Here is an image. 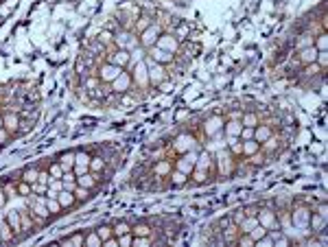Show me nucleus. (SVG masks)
Wrapping results in <instances>:
<instances>
[{"mask_svg":"<svg viewBox=\"0 0 328 247\" xmlns=\"http://www.w3.org/2000/svg\"><path fill=\"white\" fill-rule=\"evenodd\" d=\"M256 219H259L261 226L267 228V230L278 228V217H276V210H273L271 206H261V210H259V214H256Z\"/></svg>","mask_w":328,"mask_h":247,"instance_id":"39448f33","label":"nucleus"},{"mask_svg":"<svg viewBox=\"0 0 328 247\" xmlns=\"http://www.w3.org/2000/svg\"><path fill=\"white\" fill-rule=\"evenodd\" d=\"M57 202L61 206V210H75V208H79V202L75 199V195L70 190H61L57 192Z\"/></svg>","mask_w":328,"mask_h":247,"instance_id":"9d476101","label":"nucleus"},{"mask_svg":"<svg viewBox=\"0 0 328 247\" xmlns=\"http://www.w3.org/2000/svg\"><path fill=\"white\" fill-rule=\"evenodd\" d=\"M313 210H315L317 214H322V217H326V219H328V208H326V204H324V202H319L317 206L313 204Z\"/></svg>","mask_w":328,"mask_h":247,"instance_id":"c03bdc74","label":"nucleus"},{"mask_svg":"<svg viewBox=\"0 0 328 247\" xmlns=\"http://www.w3.org/2000/svg\"><path fill=\"white\" fill-rule=\"evenodd\" d=\"M112 230H114V236L129 234V232H131V221H127V219H116V221H112Z\"/></svg>","mask_w":328,"mask_h":247,"instance_id":"412c9836","label":"nucleus"},{"mask_svg":"<svg viewBox=\"0 0 328 247\" xmlns=\"http://www.w3.org/2000/svg\"><path fill=\"white\" fill-rule=\"evenodd\" d=\"M55 160L61 164V171L68 173V171H73V166H75V151L70 149V151H61L55 156Z\"/></svg>","mask_w":328,"mask_h":247,"instance_id":"2eb2a0df","label":"nucleus"},{"mask_svg":"<svg viewBox=\"0 0 328 247\" xmlns=\"http://www.w3.org/2000/svg\"><path fill=\"white\" fill-rule=\"evenodd\" d=\"M256 226H259V219H256V217H245L243 221H241L239 223V232H243V234H249V230H254Z\"/></svg>","mask_w":328,"mask_h":247,"instance_id":"c85d7f7f","label":"nucleus"},{"mask_svg":"<svg viewBox=\"0 0 328 247\" xmlns=\"http://www.w3.org/2000/svg\"><path fill=\"white\" fill-rule=\"evenodd\" d=\"M46 208H49V212H51V217H59V214H64V210H61V206L57 202V197H46Z\"/></svg>","mask_w":328,"mask_h":247,"instance_id":"bb28decb","label":"nucleus"},{"mask_svg":"<svg viewBox=\"0 0 328 247\" xmlns=\"http://www.w3.org/2000/svg\"><path fill=\"white\" fill-rule=\"evenodd\" d=\"M95 230H97V234L101 236V241H105V238L114 236V230H112V221H107V223H99V226H97Z\"/></svg>","mask_w":328,"mask_h":247,"instance_id":"c756f323","label":"nucleus"},{"mask_svg":"<svg viewBox=\"0 0 328 247\" xmlns=\"http://www.w3.org/2000/svg\"><path fill=\"white\" fill-rule=\"evenodd\" d=\"M228 146H230V151L234 153V156H243V142H241L239 138L228 136Z\"/></svg>","mask_w":328,"mask_h":247,"instance_id":"473e14b6","label":"nucleus"},{"mask_svg":"<svg viewBox=\"0 0 328 247\" xmlns=\"http://www.w3.org/2000/svg\"><path fill=\"white\" fill-rule=\"evenodd\" d=\"M5 219L7 223L11 226V230L18 236V241H22V221H20V210H7L5 212Z\"/></svg>","mask_w":328,"mask_h":247,"instance_id":"1a4fd4ad","label":"nucleus"},{"mask_svg":"<svg viewBox=\"0 0 328 247\" xmlns=\"http://www.w3.org/2000/svg\"><path fill=\"white\" fill-rule=\"evenodd\" d=\"M311 212H313V208L304 206V202H298V199H295L293 208L289 210V214H291L293 228H295V230H307V228H309V217H311Z\"/></svg>","mask_w":328,"mask_h":247,"instance_id":"f257e3e1","label":"nucleus"},{"mask_svg":"<svg viewBox=\"0 0 328 247\" xmlns=\"http://www.w3.org/2000/svg\"><path fill=\"white\" fill-rule=\"evenodd\" d=\"M273 127H276V125H271V122H259V125L254 127V140L259 142V144H263L273 134Z\"/></svg>","mask_w":328,"mask_h":247,"instance_id":"9b49d317","label":"nucleus"},{"mask_svg":"<svg viewBox=\"0 0 328 247\" xmlns=\"http://www.w3.org/2000/svg\"><path fill=\"white\" fill-rule=\"evenodd\" d=\"M131 245H136V247H149L153 245V236H134V243Z\"/></svg>","mask_w":328,"mask_h":247,"instance_id":"e433bc0d","label":"nucleus"},{"mask_svg":"<svg viewBox=\"0 0 328 247\" xmlns=\"http://www.w3.org/2000/svg\"><path fill=\"white\" fill-rule=\"evenodd\" d=\"M313 40H315V33H304L298 42H295V51H302L307 48V46H313Z\"/></svg>","mask_w":328,"mask_h":247,"instance_id":"72a5a7b5","label":"nucleus"},{"mask_svg":"<svg viewBox=\"0 0 328 247\" xmlns=\"http://www.w3.org/2000/svg\"><path fill=\"white\" fill-rule=\"evenodd\" d=\"M27 195H31V184H27V182H18V197H22L25 199Z\"/></svg>","mask_w":328,"mask_h":247,"instance_id":"58836bf2","label":"nucleus"},{"mask_svg":"<svg viewBox=\"0 0 328 247\" xmlns=\"http://www.w3.org/2000/svg\"><path fill=\"white\" fill-rule=\"evenodd\" d=\"M109 90L114 92V94H125V92L131 90V72L125 68V70L116 77V79L109 83Z\"/></svg>","mask_w":328,"mask_h":247,"instance_id":"20e7f679","label":"nucleus"},{"mask_svg":"<svg viewBox=\"0 0 328 247\" xmlns=\"http://www.w3.org/2000/svg\"><path fill=\"white\" fill-rule=\"evenodd\" d=\"M315 64L319 66V68H322V70H324V68H326V64H328V55H326V51L324 53H317V59H315Z\"/></svg>","mask_w":328,"mask_h":247,"instance_id":"37998d69","label":"nucleus"},{"mask_svg":"<svg viewBox=\"0 0 328 247\" xmlns=\"http://www.w3.org/2000/svg\"><path fill=\"white\" fill-rule=\"evenodd\" d=\"M215 158H217L215 162L219 164V173H221V175H228V173H230V168H232V153H228L225 149H221Z\"/></svg>","mask_w":328,"mask_h":247,"instance_id":"4468645a","label":"nucleus"},{"mask_svg":"<svg viewBox=\"0 0 328 247\" xmlns=\"http://www.w3.org/2000/svg\"><path fill=\"white\" fill-rule=\"evenodd\" d=\"M195 168H204V171H210L215 168V156L208 149H201L197 153V162H195Z\"/></svg>","mask_w":328,"mask_h":247,"instance_id":"f8f14e48","label":"nucleus"},{"mask_svg":"<svg viewBox=\"0 0 328 247\" xmlns=\"http://www.w3.org/2000/svg\"><path fill=\"white\" fill-rule=\"evenodd\" d=\"M83 238H85V230H77L75 234H68V236H59L57 245H66V247H83Z\"/></svg>","mask_w":328,"mask_h":247,"instance_id":"6e6552de","label":"nucleus"},{"mask_svg":"<svg viewBox=\"0 0 328 247\" xmlns=\"http://www.w3.org/2000/svg\"><path fill=\"white\" fill-rule=\"evenodd\" d=\"M83 247H103V241L97 234V230H85V238H83Z\"/></svg>","mask_w":328,"mask_h":247,"instance_id":"4be33fe9","label":"nucleus"},{"mask_svg":"<svg viewBox=\"0 0 328 247\" xmlns=\"http://www.w3.org/2000/svg\"><path fill=\"white\" fill-rule=\"evenodd\" d=\"M265 234H267V228H263L261 223H259V226H256L254 230H249V236H252V241H254V243L259 241V238H263Z\"/></svg>","mask_w":328,"mask_h":247,"instance_id":"c9c22d12","label":"nucleus"},{"mask_svg":"<svg viewBox=\"0 0 328 247\" xmlns=\"http://www.w3.org/2000/svg\"><path fill=\"white\" fill-rule=\"evenodd\" d=\"M309 226H311V232L313 234L322 232V230H326V217H322V214H317L313 210L311 212V217H309Z\"/></svg>","mask_w":328,"mask_h":247,"instance_id":"a211bd4d","label":"nucleus"},{"mask_svg":"<svg viewBox=\"0 0 328 247\" xmlns=\"http://www.w3.org/2000/svg\"><path fill=\"white\" fill-rule=\"evenodd\" d=\"M280 142H283V138H280L278 134H271L267 140L261 144V151H265V153H269V156H271L276 149H280Z\"/></svg>","mask_w":328,"mask_h":247,"instance_id":"6ab92c4d","label":"nucleus"},{"mask_svg":"<svg viewBox=\"0 0 328 247\" xmlns=\"http://www.w3.org/2000/svg\"><path fill=\"white\" fill-rule=\"evenodd\" d=\"M223 122H225V118H223V116H219V114H215V116H210V120L206 122V134H208L210 138L219 136V131L223 129Z\"/></svg>","mask_w":328,"mask_h":247,"instance_id":"dca6fc26","label":"nucleus"},{"mask_svg":"<svg viewBox=\"0 0 328 247\" xmlns=\"http://www.w3.org/2000/svg\"><path fill=\"white\" fill-rule=\"evenodd\" d=\"M241 129H243V125H241V120H225V122H223V131H225V136H234V138H239Z\"/></svg>","mask_w":328,"mask_h":247,"instance_id":"393cba45","label":"nucleus"},{"mask_svg":"<svg viewBox=\"0 0 328 247\" xmlns=\"http://www.w3.org/2000/svg\"><path fill=\"white\" fill-rule=\"evenodd\" d=\"M147 55H149L153 61L162 64V66H171V64L175 61V55H173V53H167V51L158 48V46H151V48H147Z\"/></svg>","mask_w":328,"mask_h":247,"instance_id":"0eeeda50","label":"nucleus"},{"mask_svg":"<svg viewBox=\"0 0 328 247\" xmlns=\"http://www.w3.org/2000/svg\"><path fill=\"white\" fill-rule=\"evenodd\" d=\"M75 186H77V180H68V182H64V190H70V192H73Z\"/></svg>","mask_w":328,"mask_h":247,"instance_id":"de8ad7c7","label":"nucleus"},{"mask_svg":"<svg viewBox=\"0 0 328 247\" xmlns=\"http://www.w3.org/2000/svg\"><path fill=\"white\" fill-rule=\"evenodd\" d=\"M0 127H3V116H0Z\"/></svg>","mask_w":328,"mask_h":247,"instance_id":"09e8293b","label":"nucleus"},{"mask_svg":"<svg viewBox=\"0 0 328 247\" xmlns=\"http://www.w3.org/2000/svg\"><path fill=\"white\" fill-rule=\"evenodd\" d=\"M73 195H75V199H77V202H79V206H81V204H85V202H88V199H92V197H95V192H92V190H88V188H83V186H79V184H77V186H75V190H73Z\"/></svg>","mask_w":328,"mask_h":247,"instance_id":"5701e85b","label":"nucleus"},{"mask_svg":"<svg viewBox=\"0 0 328 247\" xmlns=\"http://www.w3.org/2000/svg\"><path fill=\"white\" fill-rule=\"evenodd\" d=\"M131 243H134V234H123L119 236V247H131Z\"/></svg>","mask_w":328,"mask_h":247,"instance_id":"79ce46f5","label":"nucleus"},{"mask_svg":"<svg viewBox=\"0 0 328 247\" xmlns=\"http://www.w3.org/2000/svg\"><path fill=\"white\" fill-rule=\"evenodd\" d=\"M162 24H158V22H151V24L149 27H147L145 31H143V33H140L138 35V42H140V46H143V48L147 51V48H151V46L155 44V40H158V37H160V33H162Z\"/></svg>","mask_w":328,"mask_h":247,"instance_id":"f03ea898","label":"nucleus"},{"mask_svg":"<svg viewBox=\"0 0 328 247\" xmlns=\"http://www.w3.org/2000/svg\"><path fill=\"white\" fill-rule=\"evenodd\" d=\"M189 177L191 175H186L182 171H177V168H173V171L169 173V188H184V186H189Z\"/></svg>","mask_w":328,"mask_h":247,"instance_id":"ddd939ff","label":"nucleus"},{"mask_svg":"<svg viewBox=\"0 0 328 247\" xmlns=\"http://www.w3.org/2000/svg\"><path fill=\"white\" fill-rule=\"evenodd\" d=\"M103 247H119V236H109L103 241Z\"/></svg>","mask_w":328,"mask_h":247,"instance_id":"a18cd8bd","label":"nucleus"},{"mask_svg":"<svg viewBox=\"0 0 328 247\" xmlns=\"http://www.w3.org/2000/svg\"><path fill=\"white\" fill-rule=\"evenodd\" d=\"M173 168H177V171H182V173H186V175H191V173H193V168H195V164H193V162H189V160H186V158L182 156L179 160H175V162H173Z\"/></svg>","mask_w":328,"mask_h":247,"instance_id":"cd10ccee","label":"nucleus"},{"mask_svg":"<svg viewBox=\"0 0 328 247\" xmlns=\"http://www.w3.org/2000/svg\"><path fill=\"white\" fill-rule=\"evenodd\" d=\"M7 202H9V199H7L5 188H3V184H0V208H5V206H7Z\"/></svg>","mask_w":328,"mask_h":247,"instance_id":"49530a36","label":"nucleus"},{"mask_svg":"<svg viewBox=\"0 0 328 247\" xmlns=\"http://www.w3.org/2000/svg\"><path fill=\"white\" fill-rule=\"evenodd\" d=\"M179 44H182V42H179L177 37H175L173 33H171V31H162L160 37L155 40V44H153V46H158V48L167 51V53H173V55H175V53L179 51Z\"/></svg>","mask_w":328,"mask_h":247,"instance_id":"7ed1b4c3","label":"nucleus"},{"mask_svg":"<svg viewBox=\"0 0 328 247\" xmlns=\"http://www.w3.org/2000/svg\"><path fill=\"white\" fill-rule=\"evenodd\" d=\"M317 48L315 46H307V48H302L298 51V61H300V66H307V64H313V61L317 59Z\"/></svg>","mask_w":328,"mask_h":247,"instance_id":"f3484780","label":"nucleus"},{"mask_svg":"<svg viewBox=\"0 0 328 247\" xmlns=\"http://www.w3.org/2000/svg\"><path fill=\"white\" fill-rule=\"evenodd\" d=\"M11 140H13V138H11V134H9V131H7L5 127H0V149H5V146L9 144Z\"/></svg>","mask_w":328,"mask_h":247,"instance_id":"4c0bfd02","label":"nucleus"},{"mask_svg":"<svg viewBox=\"0 0 328 247\" xmlns=\"http://www.w3.org/2000/svg\"><path fill=\"white\" fill-rule=\"evenodd\" d=\"M243 142V156H254V153H259L261 151V144L256 142V140H241Z\"/></svg>","mask_w":328,"mask_h":247,"instance_id":"7c9ffc66","label":"nucleus"},{"mask_svg":"<svg viewBox=\"0 0 328 247\" xmlns=\"http://www.w3.org/2000/svg\"><path fill=\"white\" fill-rule=\"evenodd\" d=\"M259 122H261L259 112H245V110H243V116H241V125H243V127H256Z\"/></svg>","mask_w":328,"mask_h":247,"instance_id":"b1692460","label":"nucleus"},{"mask_svg":"<svg viewBox=\"0 0 328 247\" xmlns=\"http://www.w3.org/2000/svg\"><path fill=\"white\" fill-rule=\"evenodd\" d=\"M230 219H232V223H234V226H239V223L245 219V210H243V208H239V210H234V212L230 214Z\"/></svg>","mask_w":328,"mask_h":247,"instance_id":"a19ab883","label":"nucleus"},{"mask_svg":"<svg viewBox=\"0 0 328 247\" xmlns=\"http://www.w3.org/2000/svg\"><path fill=\"white\" fill-rule=\"evenodd\" d=\"M313 46H315V48H317L319 53H324V51H326V46H328V35L324 33V31H322V33H319V35L315 37V40H313Z\"/></svg>","mask_w":328,"mask_h":247,"instance_id":"f704fd0d","label":"nucleus"},{"mask_svg":"<svg viewBox=\"0 0 328 247\" xmlns=\"http://www.w3.org/2000/svg\"><path fill=\"white\" fill-rule=\"evenodd\" d=\"M11 243H18V236H15L11 226L7 223L5 212L0 210V245H11Z\"/></svg>","mask_w":328,"mask_h":247,"instance_id":"423d86ee","label":"nucleus"},{"mask_svg":"<svg viewBox=\"0 0 328 247\" xmlns=\"http://www.w3.org/2000/svg\"><path fill=\"white\" fill-rule=\"evenodd\" d=\"M37 175H40V171H37V164H27L25 168H22V182H27V184H35L37 182Z\"/></svg>","mask_w":328,"mask_h":247,"instance_id":"aec40b11","label":"nucleus"},{"mask_svg":"<svg viewBox=\"0 0 328 247\" xmlns=\"http://www.w3.org/2000/svg\"><path fill=\"white\" fill-rule=\"evenodd\" d=\"M90 160H92L90 149H77V151H75V164L90 166Z\"/></svg>","mask_w":328,"mask_h":247,"instance_id":"a878e982","label":"nucleus"},{"mask_svg":"<svg viewBox=\"0 0 328 247\" xmlns=\"http://www.w3.org/2000/svg\"><path fill=\"white\" fill-rule=\"evenodd\" d=\"M49 175L53 177V180H61V175H64V171H61V164L55 158H51V162H49Z\"/></svg>","mask_w":328,"mask_h":247,"instance_id":"2f4dec72","label":"nucleus"},{"mask_svg":"<svg viewBox=\"0 0 328 247\" xmlns=\"http://www.w3.org/2000/svg\"><path fill=\"white\" fill-rule=\"evenodd\" d=\"M239 140H254V127H243L241 129Z\"/></svg>","mask_w":328,"mask_h":247,"instance_id":"ea45409f","label":"nucleus"}]
</instances>
